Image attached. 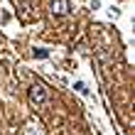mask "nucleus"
<instances>
[{
	"instance_id": "f257e3e1",
	"label": "nucleus",
	"mask_w": 135,
	"mask_h": 135,
	"mask_svg": "<svg viewBox=\"0 0 135 135\" xmlns=\"http://www.w3.org/2000/svg\"><path fill=\"white\" fill-rule=\"evenodd\" d=\"M30 101H32L35 106H42V103L47 101V89L39 81H35L32 86H30Z\"/></svg>"
},
{
	"instance_id": "f03ea898",
	"label": "nucleus",
	"mask_w": 135,
	"mask_h": 135,
	"mask_svg": "<svg viewBox=\"0 0 135 135\" xmlns=\"http://www.w3.org/2000/svg\"><path fill=\"white\" fill-rule=\"evenodd\" d=\"M52 12L54 15H69V0H52Z\"/></svg>"
}]
</instances>
